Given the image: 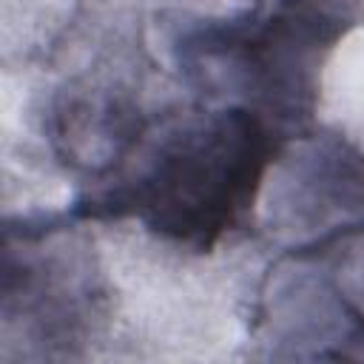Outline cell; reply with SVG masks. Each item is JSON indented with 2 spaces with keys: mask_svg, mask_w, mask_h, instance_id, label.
I'll use <instances>...</instances> for the list:
<instances>
[{
  "mask_svg": "<svg viewBox=\"0 0 364 364\" xmlns=\"http://www.w3.org/2000/svg\"><path fill=\"white\" fill-rule=\"evenodd\" d=\"M270 156V131L259 114H210L168 134L139 179L102 202L114 210L131 208L151 228L208 247L253 202Z\"/></svg>",
  "mask_w": 364,
  "mask_h": 364,
  "instance_id": "obj_1",
  "label": "cell"
},
{
  "mask_svg": "<svg viewBox=\"0 0 364 364\" xmlns=\"http://www.w3.org/2000/svg\"><path fill=\"white\" fill-rule=\"evenodd\" d=\"M355 0H276L267 14L228 23L205 37V54H228L247 82L296 111L313 91V71L350 26Z\"/></svg>",
  "mask_w": 364,
  "mask_h": 364,
  "instance_id": "obj_2",
  "label": "cell"
}]
</instances>
